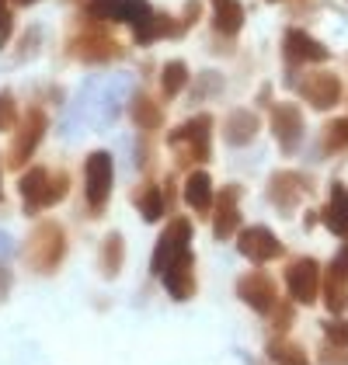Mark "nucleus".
<instances>
[{
  "instance_id": "1",
  "label": "nucleus",
  "mask_w": 348,
  "mask_h": 365,
  "mask_svg": "<svg viewBox=\"0 0 348 365\" xmlns=\"http://www.w3.org/2000/svg\"><path fill=\"white\" fill-rule=\"evenodd\" d=\"M66 254V233L56 220H39L35 230L29 233V244H25V257L39 275H53L59 268Z\"/></svg>"
},
{
  "instance_id": "2",
  "label": "nucleus",
  "mask_w": 348,
  "mask_h": 365,
  "mask_svg": "<svg viewBox=\"0 0 348 365\" xmlns=\"http://www.w3.org/2000/svg\"><path fill=\"white\" fill-rule=\"evenodd\" d=\"M209 136H213V118H209V115H195V118L181 122L178 129H171V133H168V143L185 150V153H181V164H195V160L203 164V160L213 157Z\"/></svg>"
},
{
  "instance_id": "3",
  "label": "nucleus",
  "mask_w": 348,
  "mask_h": 365,
  "mask_svg": "<svg viewBox=\"0 0 348 365\" xmlns=\"http://www.w3.org/2000/svg\"><path fill=\"white\" fill-rule=\"evenodd\" d=\"M112 174H116V164H112V153L108 150H94L87 153L84 160V192H87V205L91 212H101L105 202L112 195Z\"/></svg>"
},
{
  "instance_id": "4",
  "label": "nucleus",
  "mask_w": 348,
  "mask_h": 365,
  "mask_svg": "<svg viewBox=\"0 0 348 365\" xmlns=\"http://www.w3.org/2000/svg\"><path fill=\"white\" fill-rule=\"evenodd\" d=\"M46 129H49V118L42 108H29L25 118L18 122V133H14V140H11V157H7V164L14 170H21L29 164V157L39 150V143L46 136Z\"/></svg>"
},
{
  "instance_id": "5",
  "label": "nucleus",
  "mask_w": 348,
  "mask_h": 365,
  "mask_svg": "<svg viewBox=\"0 0 348 365\" xmlns=\"http://www.w3.org/2000/svg\"><path fill=\"white\" fill-rule=\"evenodd\" d=\"M192 247V220L188 216H178L168 223V230L157 237V247H153V261H150V272L153 275H164V268L171 264L178 254H185Z\"/></svg>"
},
{
  "instance_id": "6",
  "label": "nucleus",
  "mask_w": 348,
  "mask_h": 365,
  "mask_svg": "<svg viewBox=\"0 0 348 365\" xmlns=\"http://www.w3.org/2000/svg\"><path fill=\"white\" fill-rule=\"evenodd\" d=\"M237 251L240 257H247L251 264H265V261H275V257H282V240L268 230V226H244V230H237Z\"/></svg>"
},
{
  "instance_id": "7",
  "label": "nucleus",
  "mask_w": 348,
  "mask_h": 365,
  "mask_svg": "<svg viewBox=\"0 0 348 365\" xmlns=\"http://www.w3.org/2000/svg\"><path fill=\"white\" fill-rule=\"evenodd\" d=\"M286 289H290L292 303L314 307L320 299V264L314 257H296L286 268Z\"/></svg>"
},
{
  "instance_id": "8",
  "label": "nucleus",
  "mask_w": 348,
  "mask_h": 365,
  "mask_svg": "<svg viewBox=\"0 0 348 365\" xmlns=\"http://www.w3.org/2000/svg\"><path fill=\"white\" fill-rule=\"evenodd\" d=\"M307 192H310V178H303V174H296V170H275V174L268 178V202H272L282 216H290Z\"/></svg>"
},
{
  "instance_id": "9",
  "label": "nucleus",
  "mask_w": 348,
  "mask_h": 365,
  "mask_svg": "<svg viewBox=\"0 0 348 365\" xmlns=\"http://www.w3.org/2000/svg\"><path fill=\"white\" fill-rule=\"evenodd\" d=\"M237 296H240V303H247V307L261 313V317H268L275 303H279V292H275V282L272 275H265V272H247V275H240L237 279Z\"/></svg>"
},
{
  "instance_id": "10",
  "label": "nucleus",
  "mask_w": 348,
  "mask_h": 365,
  "mask_svg": "<svg viewBox=\"0 0 348 365\" xmlns=\"http://www.w3.org/2000/svg\"><path fill=\"white\" fill-rule=\"evenodd\" d=\"M282 53H286L290 66H310V63H327L331 59V49L303 29H290L282 35Z\"/></svg>"
},
{
  "instance_id": "11",
  "label": "nucleus",
  "mask_w": 348,
  "mask_h": 365,
  "mask_svg": "<svg viewBox=\"0 0 348 365\" xmlns=\"http://www.w3.org/2000/svg\"><path fill=\"white\" fill-rule=\"evenodd\" d=\"M272 133L282 146V153H296L303 143V112L292 101H279L272 105Z\"/></svg>"
},
{
  "instance_id": "12",
  "label": "nucleus",
  "mask_w": 348,
  "mask_h": 365,
  "mask_svg": "<svg viewBox=\"0 0 348 365\" xmlns=\"http://www.w3.org/2000/svg\"><path fill=\"white\" fill-rule=\"evenodd\" d=\"M160 282H164L168 296L178 299V303H185V299L195 296V254H192V247H188L185 254H178L171 264L164 268Z\"/></svg>"
},
{
  "instance_id": "13",
  "label": "nucleus",
  "mask_w": 348,
  "mask_h": 365,
  "mask_svg": "<svg viewBox=\"0 0 348 365\" xmlns=\"http://www.w3.org/2000/svg\"><path fill=\"white\" fill-rule=\"evenodd\" d=\"M300 94L310 101V108L331 112V108L342 101V81H338L331 70H314V73H307V81L300 84Z\"/></svg>"
},
{
  "instance_id": "14",
  "label": "nucleus",
  "mask_w": 348,
  "mask_h": 365,
  "mask_svg": "<svg viewBox=\"0 0 348 365\" xmlns=\"http://www.w3.org/2000/svg\"><path fill=\"white\" fill-rule=\"evenodd\" d=\"M240 230V185H227L216 195V209H213V237L227 240Z\"/></svg>"
},
{
  "instance_id": "15",
  "label": "nucleus",
  "mask_w": 348,
  "mask_h": 365,
  "mask_svg": "<svg viewBox=\"0 0 348 365\" xmlns=\"http://www.w3.org/2000/svg\"><path fill=\"white\" fill-rule=\"evenodd\" d=\"M73 56L84 63H112L122 56V49L116 46L112 35H105L101 29H84L73 38Z\"/></svg>"
},
{
  "instance_id": "16",
  "label": "nucleus",
  "mask_w": 348,
  "mask_h": 365,
  "mask_svg": "<svg viewBox=\"0 0 348 365\" xmlns=\"http://www.w3.org/2000/svg\"><path fill=\"white\" fill-rule=\"evenodd\" d=\"M49 170L46 168H29L18 181V192H21V202H25V212L35 216L42 209H49Z\"/></svg>"
},
{
  "instance_id": "17",
  "label": "nucleus",
  "mask_w": 348,
  "mask_h": 365,
  "mask_svg": "<svg viewBox=\"0 0 348 365\" xmlns=\"http://www.w3.org/2000/svg\"><path fill=\"white\" fill-rule=\"evenodd\" d=\"M320 223L327 226L334 237H348V188L342 181L331 185V198L320 209Z\"/></svg>"
},
{
  "instance_id": "18",
  "label": "nucleus",
  "mask_w": 348,
  "mask_h": 365,
  "mask_svg": "<svg viewBox=\"0 0 348 365\" xmlns=\"http://www.w3.org/2000/svg\"><path fill=\"white\" fill-rule=\"evenodd\" d=\"M258 129H261V122L251 108H233L227 115V122H223V140L230 143V146H247V143L258 136Z\"/></svg>"
},
{
  "instance_id": "19",
  "label": "nucleus",
  "mask_w": 348,
  "mask_h": 365,
  "mask_svg": "<svg viewBox=\"0 0 348 365\" xmlns=\"http://www.w3.org/2000/svg\"><path fill=\"white\" fill-rule=\"evenodd\" d=\"M181 195H185V202H188V209H195L199 216L213 212V205H216V195H213V178H209L205 170H192V174L185 178Z\"/></svg>"
},
{
  "instance_id": "20",
  "label": "nucleus",
  "mask_w": 348,
  "mask_h": 365,
  "mask_svg": "<svg viewBox=\"0 0 348 365\" xmlns=\"http://www.w3.org/2000/svg\"><path fill=\"white\" fill-rule=\"evenodd\" d=\"M320 299H324V307L331 309L334 317L348 307V275L331 261V268H327V275L320 279Z\"/></svg>"
},
{
  "instance_id": "21",
  "label": "nucleus",
  "mask_w": 348,
  "mask_h": 365,
  "mask_svg": "<svg viewBox=\"0 0 348 365\" xmlns=\"http://www.w3.org/2000/svg\"><path fill=\"white\" fill-rule=\"evenodd\" d=\"M213 29L233 38L244 29V4L240 0H213Z\"/></svg>"
},
{
  "instance_id": "22",
  "label": "nucleus",
  "mask_w": 348,
  "mask_h": 365,
  "mask_svg": "<svg viewBox=\"0 0 348 365\" xmlns=\"http://www.w3.org/2000/svg\"><path fill=\"white\" fill-rule=\"evenodd\" d=\"M133 31H136V42H140V46H153V42L164 38V35H185L188 29H185V21H174L168 14H157V11H153V18Z\"/></svg>"
},
{
  "instance_id": "23",
  "label": "nucleus",
  "mask_w": 348,
  "mask_h": 365,
  "mask_svg": "<svg viewBox=\"0 0 348 365\" xmlns=\"http://www.w3.org/2000/svg\"><path fill=\"white\" fill-rule=\"evenodd\" d=\"M122 261H126V240H122V233H108V237L101 240V251H98L101 275H105V279H116L118 272H122Z\"/></svg>"
},
{
  "instance_id": "24",
  "label": "nucleus",
  "mask_w": 348,
  "mask_h": 365,
  "mask_svg": "<svg viewBox=\"0 0 348 365\" xmlns=\"http://www.w3.org/2000/svg\"><path fill=\"white\" fill-rule=\"evenodd\" d=\"M129 115H133V122L140 125V129H157V125H164V112H160V105L150 98V94H129Z\"/></svg>"
},
{
  "instance_id": "25",
  "label": "nucleus",
  "mask_w": 348,
  "mask_h": 365,
  "mask_svg": "<svg viewBox=\"0 0 348 365\" xmlns=\"http://www.w3.org/2000/svg\"><path fill=\"white\" fill-rule=\"evenodd\" d=\"M265 355H268V362L272 365H314L307 359V351L300 348V344H292L286 337H268V344H265Z\"/></svg>"
},
{
  "instance_id": "26",
  "label": "nucleus",
  "mask_w": 348,
  "mask_h": 365,
  "mask_svg": "<svg viewBox=\"0 0 348 365\" xmlns=\"http://www.w3.org/2000/svg\"><path fill=\"white\" fill-rule=\"evenodd\" d=\"M136 205H140V212H143L146 223H157V220H164V212H168V195H164V188H157V185H146L143 192H136Z\"/></svg>"
},
{
  "instance_id": "27",
  "label": "nucleus",
  "mask_w": 348,
  "mask_h": 365,
  "mask_svg": "<svg viewBox=\"0 0 348 365\" xmlns=\"http://www.w3.org/2000/svg\"><path fill=\"white\" fill-rule=\"evenodd\" d=\"M188 87V66L181 63V59H171L168 66H164V73H160V91L174 98V94H181Z\"/></svg>"
},
{
  "instance_id": "28",
  "label": "nucleus",
  "mask_w": 348,
  "mask_h": 365,
  "mask_svg": "<svg viewBox=\"0 0 348 365\" xmlns=\"http://www.w3.org/2000/svg\"><path fill=\"white\" fill-rule=\"evenodd\" d=\"M324 150L327 153L348 150V118H334V122L324 125Z\"/></svg>"
},
{
  "instance_id": "29",
  "label": "nucleus",
  "mask_w": 348,
  "mask_h": 365,
  "mask_svg": "<svg viewBox=\"0 0 348 365\" xmlns=\"http://www.w3.org/2000/svg\"><path fill=\"white\" fill-rule=\"evenodd\" d=\"M153 18V7H150V0H122V14H118V21H126V25H133V29H140L143 21Z\"/></svg>"
},
{
  "instance_id": "30",
  "label": "nucleus",
  "mask_w": 348,
  "mask_h": 365,
  "mask_svg": "<svg viewBox=\"0 0 348 365\" xmlns=\"http://www.w3.org/2000/svg\"><path fill=\"white\" fill-rule=\"evenodd\" d=\"M87 14H91L94 21H118L122 0H87Z\"/></svg>"
},
{
  "instance_id": "31",
  "label": "nucleus",
  "mask_w": 348,
  "mask_h": 365,
  "mask_svg": "<svg viewBox=\"0 0 348 365\" xmlns=\"http://www.w3.org/2000/svg\"><path fill=\"white\" fill-rule=\"evenodd\" d=\"M18 125V105H14V98L4 91L0 94V133H7V129H14Z\"/></svg>"
},
{
  "instance_id": "32",
  "label": "nucleus",
  "mask_w": 348,
  "mask_h": 365,
  "mask_svg": "<svg viewBox=\"0 0 348 365\" xmlns=\"http://www.w3.org/2000/svg\"><path fill=\"white\" fill-rule=\"evenodd\" d=\"M220 91H223V81H220L213 70H205L203 77L195 81V98H216Z\"/></svg>"
},
{
  "instance_id": "33",
  "label": "nucleus",
  "mask_w": 348,
  "mask_h": 365,
  "mask_svg": "<svg viewBox=\"0 0 348 365\" xmlns=\"http://www.w3.org/2000/svg\"><path fill=\"white\" fill-rule=\"evenodd\" d=\"M320 365H348V344H324L320 348Z\"/></svg>"
},
{
  "instance_id": "34",
  "label": "nucleus",
  "mask_w": 348,
  "mask_h": 365,
  "mask_svg": "<svg viewBox=\"0 0 348 365\" xmlns=\"http://www.w3.org/2000/svg\"><path fill=\"white\" fill-rule=\"evenodd\" d=\"M320 327L331 344H348V320H324Z\"/></svg>"
},
{
  "instance_id": "35",
  "label": "nucleus",
  "mask_w": 348,
  "mask_h": 365,
  "mask_svg": "<svg viewBox=\"0 0 348 365\" xmlns=\"http://www.w3.org/2000/svg\"><path fill=\"white\" fill-rule=\"evenodd\" d=\"M268 317H272V327H275L279 334H286L292 327V307L290 303H275V309H272Z\"/></svg>"
},
{
  "instance_id": "36",
  "label": "nucleus",
  "mask_w": 348,
  "mask_h": 365,
  "mask_svg": "<svg viewBox=\"0 0 348 365\" xmlns=\"http://www.w3.org/2000/svg\"><path fill=\"white\" fill-rule=\"evenodd\" d=\"M66 192H70V178H66L63 170H56V174L49 178V205L63 202V198H66Z\"/></svg>"
},
{
  "instance_id": "37",
  "label": "nucleus",
  "mask_w": 348,
  "mask_h": 365,
  "mask_svg": "<svg viewBox=\"0 0 348 365\" xmlns=\"http://www.w3.org/2000/svg\"><path fill=\"white\" fill-rule=\"evenodd\" d=\"M11 31H14V14H11V4L0 0V49L11 42Z\"/></svg>"
},
{
  "instance_id": "38",
  "label": "nucleus",
  "mask_w": 348,
  "mask_h": 365,
  "mask_svg": "<svg viewBox=\"0 0 348 365\" xmlns=\"http://www.w3.org/2000/svg\"><path fill=\"white\" fill-rule=\"evenodd\" d=\"M7 289H11V268H7V264L0 261V296H4Z\"/></svg>"
},
{
  "instance_id": "39",
  "label": "nucleus",
  "mask_w": 348,
  "mask_h": 365,
  "mask_svg": "<svg viewBox=\"0 0 348 365\" xmlns=\"http://www.w3.org/2000/svg\"><path fill=\"white\" fill-rule=\"evenodd\" d=\"M334 264H338V268L348 275V240L342 244V251H338V257H334Z\"/></svg>"
},
{
  "instance_id": "40",
  "label": "nucleus",
  "mask_w": 348,
  "mask_h": 365,
  "mask_svg": "<svg viewBox=\"0 0 348 365\" xmlns=\"http://www.w3.org/2000/svg\"><path fill=\"white\" fill-rule=\"evenodd\" d=\"M0 254H11V240H7V233H0Z\"/></svg>"
},
{
  "instance_id": "41",
  "label": "nucleus",
  "mask_w": 348,
  "mask_h": 365,
  "mask_svg": "<svg viewBox=\"0 0 348 365\" xmlns=\"http://www.w3.org/2000/svg\"><path fill=\"white\" fill-rule=\"evenodd\" d=\"M14 4H21V7H29V4H39V0H14Z\"/></svg>"
},
{
  "instance_id": "42",
  "label": "nucleus",
  "mask_w": 348,
  "mask_h": 365,
  "mask_svg": "<svg viewBox=\"0 0 348 365\" xmlns=\"http://www.w3.org/2000/svg\"><path fill=\"white\" fill-rule=\"evenodd\" d=\"M268 4H279V0H268Z\"/></svg>"
},
{
  "instance_id": "43",
  "label": "nucleus",
  "mask_w": 348,
  "mask_h": 365,
  "mask_svg": "<svg viewBox=\"0 0 348 365\" xmlns=\"http://www.w3.org/2000/svg\"><path fill=\"white\" fill-rule=\"evenodd\" d=\"M0 198H4V188H0Z\"/></svg>"
}]
</instances>
